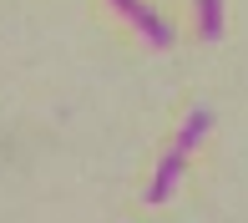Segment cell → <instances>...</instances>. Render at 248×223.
I'll return each mask as SVG.
<instances>
[{
	"label": "cell",
	"instance_id": "obj_3",
	"mask_svg": "<svg viewBox=\"0 0 248 223\" xmlns=\"http://www.w3.org/2000/svg\"><path fill=\"white\" fill-rule=\"evenodd\" d=\"M208 127H213V112H208V107H193V112H187V122H183V132H177V147L193 152L198 142L208 137Z\"/></svg>",
	"mask_w": 248,
	"mask_h": 223
},
{
	"label": "cell",
	"instance_id": "obj_2",
	"mask_svg": "<svg viewBox=\"0 0 248 223\" xmlns=\"http://www.w3.org/2000/svg\"><path fill=\"white\" fill-rule=\"evenodd\" d=\"M183 167H187V147H172L162 162H157V177H152V188H147V203H152V208H162L167 198H172V188H177V177H183Z\"/></svg>",
	"mask_w": 248,
	"mask_h": 223
},
{
	"label": "cell",
	"instance_id": "obj_4",
	"mask_svg": "<svg viewBox=\"0 0 248 223\" xmlns=\"http://www.w3.org/2000/svg\"><path fill=\"white\" fill-rule=\"evenodd\" d=\"M198 31L202 41H223V0H198Z\"/></svg>",
	"mask_w": 248,
	"mask_h": 223
},
{
	"label": "cell",
	"instance_id": "obj_1",
	"mask_svg": "<svg viewBox=\"0 0 248 223\" xmlns=\"http://www.w3.org/2000/svg\"><path fill=\"white\" fill-rule=\"evenodd\" d=\"M111 5H117L122 16H127L132 26H137L142 36L152 41V46H172V41H177V31H172V20H167V16H157V10L147 5V0H111Z\"/></svg>",
	"mask_w": 248,
	"mask_h": 223
}]
</instances>
